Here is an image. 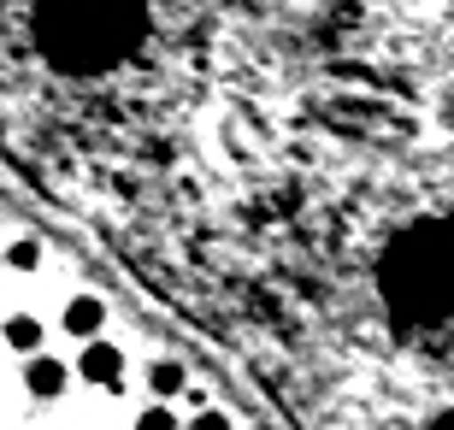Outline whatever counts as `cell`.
I'll list each match as a JSON object with an SVG mask.
<instances>
[{
    "label": "cell",
    "mask_w": 454,
    "mask_h": 430,
    "mask_svg": "<svg viewBox=\"0 0 454 430\" xmlns=\"http://www.w3.org/2000/svg\"><path fill=\"white\" fill-rule=\"evenodd\" d=\"M77 371H83L95 389H118V383H124V354H118V342L89 336V342H83V360H77Z\"/></svg>",
    "instance_id": "2"
},
{
    "label": "cell",
    "mask_w": 454,
    "mask_h": 430,
    "mask_svg": "<svg viewBox=\"0 0 454 430\" xmlns=\"http://www.w3.org/2000/svg\"><path fill=\"white\" fill-rule=\"evenodd\" d=\"M53 213L295 430H454V0H289Z\"/></svg>",
    "instance_id": "1"
},
{
    "label": "cell",
    "mask_w": 454,
    "mask_h": 430,
    "mask_svg": "<svg viewBox=\"0 0 454 430\" xmlns=\"http://www.w3.org/2000/svg\"><path fill=\"white\" fill-rule=\"evenodd\" d=\"M6 260H12L18 271H35V265H42V242H35V236H24V242H12V248H6Z\"/></svg>",
    "instance_id": "7"
},
{
    "label": "cell",
    "mask_w": 454,
    "mask_h": 430,
    "mask_svg": "<svg viewBox=\"0 0 454 430\" xmlns=\"http://www.w3.org/2000/svg\"><path fill=\"white\" fill-rule=\"evenodd\" d=\"M148 389H153V395H184V389H189V371L177 360H153L148 365Z\"/></svg>",
    "instance_id": "6"
},
{
    "label": "cell",
    "mask_w": 454,
    "mask_h": 430,
    "mask_svg": "<svg viewBox=\"0 0 454 430\" xmlns=\"http://www.w3.org/2000/svg\"><path fill=\"white\" fill-rule=\"evenodd\" d=\"M136 430H184V425H177V418H171L166 407H148V413L136 418Z\"/></svg>",
    "instance_id": "8"
},
{
    "label": "cell",
    "mask_w": 454,
    "mask_h": 430,
    "mask_svg": "<svg viewBox=\"0 0 454 430\" xmlns=\"http://www.w3.org/2000/svg\"><path fill=\"white\" fill-rule=\"evenodd\" d=\"M66 365L59 360H48V354H30V365H24V383H30V395H42V401H53V395H66Z\"/></svg>",
    "instance_id": "3"
},
{
    "label": "cell",
    "mask_w": 454,
    "mask_h": 430,
    "mask_svg": "<svg viewBox=\"0 0 454 430\" xmlns=\"http://www.w3.org/2000/svg\"><path fill=\"white\" fill-rule=\"evenodd\" d=\"M101 324H106L101 295H77V301L66 307V331H71V336H83V342H89V336H101Z\"/></svg>",
    "instance_id": "4"
},
{
    "label": "cell",
    "mask_w": 454,
    "mask_h": 430,
    "mask_svg": "<svg viewBox=\"0 0 454 430\" xmlns=\"http://www.w3.org/2000/svg\"><path fill=\"white\" fill-rule=\"evenodd\" d=\"M0 336H6V348H18V354H35V348H42V318L12 313L6 324H0Z\"/></svg>",
    "instance_id": "5"
},
{
    "label": "cell",
    "mask_w": 454,
    "mask_h": 430,
    "mask_svg": "<svg viewBox=\"0 0 454 430\" xmlns=\"http://www.w3.org/2000/svg\"><path fill=\"white\" fill-rule=\"evenodd\" d=\"M184 430H231V418H224V413H219V407H201V413L189 418V425H184Z\"/></svg>",
    "instance_id": "9"
}]
</instances>
